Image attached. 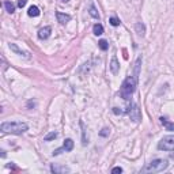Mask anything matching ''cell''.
Returning <instances> with one entry per match:
<instances>
[{
	"label": "cell",
	"mask_w": 174,
	"mask_h": 174,
	"mask_svg": "<svg viewBox=\"0 0 174 174\" xmlns=\"http://www.w3.org/2000/svg\"><path fill=\"white\" fill-rule=\"evenodd\" d=\"M27 124L25 122H19V121H7L0 125V129L4 133H14V135H22L23 132L27 131Z\"/></svg>",
	"instance_id": "cell-2"
},
{
	"label": "cell",
	"mask_w": 174,
	"mask_h": 174,
	"mask_svg": "<svg viewBox=\"0 0 174 174\" xmlns=\"http://www.w3.org/2000/svg\"><path fill=\"white\" fill-rule=\"evenodd\" d=\"M50 31H52L50 26H45V27H42V29H40V31H38V38L40 40H46L48 37L50 36Z\"/></svg>",
	"instance_id": "cell-8"
},
{
	"label": "cell",
	"mask_w": 174,
	"mask_h": 174,
	"mask_svg": "<svg viewBox=\"0 0 174 174\" xmlns=\"http://www.w3.org/2000/svg\"><path fill=\"white\" fill-rule=\"evenodd\" d=\"M50 170H52V173H68L69 171V169L67 167V166H59V165H52V167H50Z\"/></svg>",
	"instance_id": "cell-9"
},
{
	"label": "cell",
	"mask_w": 174,
	"mask_h": 174,
	"mask_svg": "<svg viewBox=\"0 0 174 174\" xmlns=\"http://www.w3.org/2000/svg\"><path fill=\"white\" fill-rule=\"evenodd\" d=\"M109 133H110V129H109V128H103V129L99 132V135L103 136V137H106V136H109Z\"/></svg>",
	"instance_id": "cell-21"
},
{
	"label": "cell",
	"mask_w": 174,
	"mask_h": 174,
	"mask_svg": "<svg viewBox=\"0 0 174 174\" xmlns=\"http://www.w3.org/2000/svg\"><path fill=\"white\" fill-rule=\"evenodd\" d=\"M109 22H110V25H112V26H120V19H117L116 18V16H112V18L109 19Z\"/></svg>",
	"instance_id": "cell-20"
},
{
	"label": "cell",
	"mask_w": 174,
	"mask_h": 174,
	"mask_svg": "<svg viewBox=\"0 0 174 174\" xmlns=\"http://www.w3.org/2000/svg\"><path fill=\"white\" fill-rule=\"evenodd\" d=\"M93 31H94L95 36H101L103 33V26L101 23H95L94 27H93Z\"/></svg>",
	"instance_id": "cell-13"
},
{
	"label": "cell",
	"mask_w": 174,
	"mask_h": 174,
	"mask_svg": "<svg viewBox=\"0 0 174 174\" xmlns=\"http://www.w3.org/2000/svg\"><path fill=\"white\" fill-rule=\"evenodd\" d=\"M158 148L163 151H174V135L165 136V137L158 143Z\"/></svg>",
	"instance_id": "cell-4"
},
{
	"label": "cell",
	"mask_w": 174,
	"mask_h": 174,
	"mask_svg": "<svg viewBox=\"0 0 174 174\" xmlns=\"http://www.w3.org/2000/svg\"><path fill=\"white\" fill-rule=\"evenodd\" d=\"M135 29H136V31H137L139 36H142V37L144 36V25L143 23H136Z\"/></svg>",
	"instance_id": "cell-16"
},
{
	"label": "cell",
	"mask_w": 174,
	"mask_h": 174,
	"mask_svg": "<svg viewBox=\"0 0 174 174\" xmlns=\"http://www.w3.org/2000/svg\"><path fill=\"white\" fill-rule=\"evenodd\" d=\"M98 45H99V48L102 50H108V48H109V44H108L106 40H101V41L98 42Z\"/></svg>",
	"instance_id": "cell-19"
},
{
	"label": "cell",
	"mask_w": 174,
	"mask_h": 174,
	"mask_svg": "<svg viewBox=\"0 0 174 174\" xmlns=\"http://www.w3.org/2000/svg\"><path fill=\"white\" fill-rule=\"evenodd\" d=\"M74 150V142H72V139H65L64 144H63L61 148H57V150L53 151V155H59L61 151H72Z\"/></svg>",
	"instance_id": "cell-6"
},
{
	"label": "cell",
	"mask_w": 174,
	"mask_h": 174,
	"mask_svg": "<svg viewBox=\"0 0 174 174\" xmlns=\"http://www.w3.org/2000/svg\"><path fill=\"white\" fill-rule=\"evenodd\" d=\"M10 48H11V49L14 50L15 53H18V55H22V56H26V57H29V55H27L26 52H23V50H21V49H19V48L16 46V45H15V44H10Z\"/></svg>",
	"instance_id": "cell-14"
},
{
	"label": "cell",
	"mask_w": 174,
	"mask_h": 174,
	"mask_svg": "<svg viewBox=\"0 0 174 174\" xmlns=\"http://www.w3.org/2000/svg\"><path fill=\"white\" fill-rule=\"evenodd\" d=\"M128 114H129L131 120L135 121V122H139V121H140V118H142L140 109H139V106L136 105V103H133L132 106H129V109H128Z\"/></svg>",
	"instance_id": "cell-5"
},
{
	"label": "cell",
	"mask_w": 174,
	"mask_h": 174,
	"mask_svg": "<svg viewBox=\"0 0 174 174\" xmlns=\"http://www.w3.org/2000/svg\"><path fill=\"white\" fill-rule=\"evenodd\" d=\"M63 1H65V3H67V1H68V0H63Z\"/></svg>",
	"instance_id": "cell-24"
},
{
	"label": "cell",
	"mask_w": 174,
	"mask_h": 174,
	"mask_svg": "<svg viewBox=\"0 0 174 174\" xmlns=\"http://www.w3.org/2000/svg\"><path fill=\"white\" fill-rule=\"evenodd\" d=\"M112 173H122V169H121V167H114L112 170Z\"/></svg>",
	"instance_id": "cell-23"
},
{
	"label": "cell",
	"mask_w": 174,
	"mask_h": 174,
	"mask_svg": "<svg viewBox=\"0 0 174 174\" xmlns=\"http://www.w3.org/2000/svg\"><path fill=\"white\" fill-rule=\"evenodd\" d=\"M27 14H29V16H38L40 15V10L37 6H31L29 8V11H27Z\"/></svg>",
	"instance_id": "cell-12"
},
{
	"label": "cell",
	"mask_w": 174,
	"mask_h": 174,
	"mask_svg": "<svg viewBox=\"0 0 174 174\" xmlns=\"http://www.w3.org/2000/svg\"><path fill=\"white\" fill-rule=\"evenodd\" d=\"M167 166H169L167 159H154L147 166H144L142 169V171L143 173H159V171H163L165 169H167Z\"/></svg>",
	"instance_id": "cell-3"
},
{
	"label": "cell",
	"mask_w": 174,
	"mask_h": 174,
	"mask_svg": "<svg viewBox=\"0 0 174 174\" xmlns=\"http://www.w3.org/2000/svg\"><path fill=\"white\" fill-rule=\"evenodd\" d=\"M57 137V132H50V133H48L46 136L44 137V140L45 142H49V140H53V139H56Z\"/></svg>",
	"instance_id": "cell-18"
},
{
	"label": "cell",
	"mask_w": 174,
	"mask_h": 174,
	"mask_svg": "<svg viewBox=\"0 0 174 174\" xmlns=\"http://www.w3.org/2000/svg\"><path fill=\"white\" fill-rule=\"evenodd\" d=\"M4 7H6L7 12H10V14H12V12L15 11V6L10 1V0H7V1H4Z\"/></svg>",
	"instance_id": "cell-15"
},
{
	"label": "cell",
	"mask_w": 174,
	"mask_h": 174,
	"mask_svg": "<svg viewBox=\"0 0 174 174\" xmlns=\"http://www.w3.org/2000/svg\"><path fill=\"white\" fill-rule=\"evenodd\" d=\"M27 0H18V7H21V8H23L25 6H26Z\"/></svg>",
	"instance_id": "cell-22"
},
{
	"label": "cell",
	"mask_w": 174,
	"mask_h": 174,
	"mask_svg": "<svg viewBox=\"0 0 174 174\" xmlns=\"http://www.w3.org/2000/svg\"><path fill=\"white\" fill-rule=\"evenodd\" d=\"M56 18H57V22H60L61 25H65L67 22L71 21V15H68V14H63V12L57 11L56 12Z\"/></svg>",
	"instance_id": "cell-7"
},
{
	"label": "cell",
	"mask_w": 174,
	"mask_h": 174,
	"mask_svg": "<svg viewBox=\"0 0 174 174\" xmlns=\"http://www.w3.org/2000/svg\"><path fill=\"white\" fill-rule=\"evenodd\" d=\"M118 68H120V64H118V60L116 56L112 57V61H110V71H112V74H117L118 72Z\"/></svg>",
	"instance_id": "cell-10"
},
{
	"label": "cell",
	"mask_w": 174,
	"mask_h": 174,
	"mask_svg": "<svg viewBox=\"0 0 174 174\" xmlns=\"http://www.w3.org/2000/svg\"><path fill=\"white\" fill-rule=\"evenodd\" d=\"M89 12H90V15H91L93 18H95V19H99V14H98V11H97V8H95L94 6H90V10H89Z\"/></svg>",
	"instance_id": "cell-17"
},
{
	"label": "cell",
	"mask_w": 174,
	"mask_h": 174,
	"mask_svg": "<svg viewBox=\"0 0 174 174\" xmlns=\"http://www.w3.org/2000/svg\"><path fill=\"white\" fill-rule=\"evenodd\" d=\"M161 122L165 125L167 131H174V122H169V121L166 120L165 117H161Z\"/></svg>",
	"instance_id": "cell-11"
},
{
	"label": "cell",
	"mask_w": 174,
	"mask_h": 174,
	"mask_svg": "<svg viewBox=\"0 0 174 174\" xmlns=\"http://www.w3.org/2000/svg\"><path fill=\"white\" fill-rule=\"evenodd\" d=\"M136 84H137V76H128L120 89L121 98H124L125 101H129L136 90Z\"/></svg>",
	"instance_id": "cell-1"
}]
</instances>
